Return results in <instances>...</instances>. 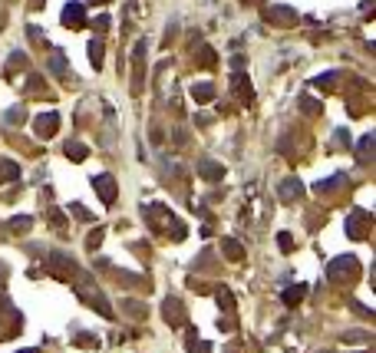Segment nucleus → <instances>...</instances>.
I'll return each instance as SVG.
<instances>
[{
	"mask_svg": "<svg viewBox=\"0 0 376 353\" xmlns=\"http://www.w3.org/2000/svg\"><path fill=\"white\" fill-rule=\"evenodd\" d=\"M356 267H360V264H356V258H337L333 264L327 267V274L333 277V281H337V277H343V274L353 277V274H356Z\"/></svg>",
	"mask_w": 376,
	"mask_h": 353,
	"instance_id": "1",
	"label": "nucleus"
},
{
	"mask_svg": "<svg viewBox=\"0 0 376 353\" xmlns=\"http://www.w3.org/2000/svg\"><path fill=\"white\" fill-rule=\"evenodd\" d=\"M366 228H369V215L366 212H353L350 218H346V231H350L353 238H366Z\"/></svg>",
	"mask_w": 376,
	"mask_h": 353,
	"instance_id": "2",
	"label": "nucleus"
},
{
	"mask_svg": "<svg viewBox=\"0 0 376 353\" xmlns=\"http://www.w3.org/2000/svg\"><path fill=\"white\" fill-rule=\"evenodd\" d=\"M93 185H96V192H99V198H102L106 205H112V202H116V182H112L109 175H96V179H93Z\"/></svg>",
	"mask_w": 376,
	"mask_h": 353,
	"instance_id": "3",
	"label": "nucleus"
},
{
	"mask_svg": "<svg viewBox=\"0 0 376 353\" xmlns=\"http://www.w3.org/2000/svg\"><path fill=\"white\" fill-rule=\"evenodd\" d=\"M53 126H60V112H47V116H40V119H37V129H40L43 135L53 132Z\"/></svg>",
	"mask_w": 376,
	"mask_h": 353,
	"instance_id": "4",
	"label": "nucleus"
},
{
	"mask_svg": "<svg viewBox=\"0 0 376 353\" xmlns=\"http://www.w3.org/2000/svg\"><path fill=\"white\" fill-rule=\"evenodd\" d=\"M63 20H66V27H79L83 24V7H79V4H70V7L63 10Z\"/></svg>",
	"mask_w": 376,
	"mask_h": 353,
	"instance_id": "5",
	"label": "nucleus"
},
{
	"mask_svg": "<svg viewBox=\"0 0 376 353\" xmlns=\"http://www.w3.org/2000/svg\"><path fill=\"white\" fill-rule=\"evenodd\" d=\"M304 294H307L304 284H297V287H287V290H284V304H287V307L300 304V300H304Z\"/></svg>",
	"mask_w": 376,
	"mask_h": 353,
	"instance_id": "6",
	"label": "nucleus"
},
{
	"mask_svg": "<svg viewBox=\"0 0 376 353\" xmlns=\"http://www.w3.org/2000/svg\"><path fill=\"white\" fill-rule=\"evenodd\" d=\"M294 195H300V182H297V179H287V182L281 185V198H284V202H290Z\"/></svg>",
	"mask_w": 376,
	"mask_h": 353,
	"instance_id": "7",
	"label": "nucleus"
},
{
	"mask_svg": "<svg viewBox=\"0 0 376 353\" xmlns=\"http://www.w3.org/2000/svg\"><path fill=\"white\" fill-rule=\"evenodd\" d=\"M50 267H53V274H60V277H70L73 274V264L66 258H53V261H50Z\"/></svg>",
	"mask_w": 376,
	"mask_h": 353,
	"instance_id": "8",
	"label": "nucleus"
},
{
	"mask_svg": "<svg viewBox=\"0 0 376 353\" xmlns=\"http://www.w3.org/2000/svg\"><path fill=\"white\" fill-rule=\"evenodd\" d=\"M66 155H70V158H86V145H79V142H70V145H66Z\"/></svg>",
	"mask_w": 376,
	"mask_h": 353,
	"instance_id": "9",
	"label": "nucleus"
},
{
	"mask_svg": "<svg viewBox=\"0 0 376 353\" xmlns=\"http://www.w3.org/2000/svg\"><path fill=\"white\" fill-rule=\"evenodd\" d=\"M202 172H205V179H221V175H225V168H221V165H202Z\"/></svg>",
	"mask_w": 376,
	"mask_h": 353,
	"instance_id": "10",
	"label": "nucleus"
},
{
	"mask_svg": "<svg viewBox=\"0 0 376 353\" xmlns=\"http://www.w3.org/2000/svg\"><path fill=\"white\" fill-rule=\"evenodd\" d=\"M373 142H376V135H366V139L360 142V158H363V162H366L369 152H373Z\"/></svg>",
	"mask_w": 376,
	"mask_h": 353,
	"instance_id": "11",
	"label": "nucleus"
},
{
	"mask_svg": "<svg viewBox=\"0 0 376 353\" xmlns=\"http://www.w3.org/2000/svg\"><path fill=\"white\" fill-rule=\"evenodd\" d=\"M192 93H195V99H212V96H215V86H195V89H192Z\"/></svg>",
	"mask_w": 376,
	"mask_h": 353,
	"instance_id": "12",
	"label": "nucleus"
},
{
	"mask_svg": "<svg viewBox=\"0 0 376 353\" xmlns=\"http://www.w3.org/2000/svg\"><path fill=\"white\" fill-rule=\"evenodd\" d=\"M89 53H93V66H102V43H89Z\"/></svg>",
	"mask_w": 376,
	"mask_h": 353,
	"instance_id": "13",
	"label": "nucleus"
},
{
	"mask_svg": "<svg viewBox=\"0 0 376 353\" xmlns=\"http://www.w3.org/2000/svg\"><path fill=\"white\" fill-rule=\"evenodd\" d=\"M218 297H221V304H225V310H231V307H235V297H231V290H228V287L218 290Z\"/></svg>",
	"mask_w": 376,
	"mask_h": 353,
	"instance_id": "14",
	"label": "nucleus"
},
{
	"mask_svg": "<svg viewBox=\"0 0 376 353\" xmlns=\"http://www.w3.org/2000/svg\"><path fill=\"white\" fill-rule=\"evenodd\" d=\"M277 244H281V251H290V248H294V238H290L287 231H281V235H277Z\"/></svg>",
	"mask_w": 376,
	"mask_h": 353,
	"instance_id": "15",
	"label": "nucleus"
},
{
	"mask_svg": "<svg viewBox=\"0 0 376 353\" xmlns=\"http://www.w3.org/2000/svg\"><path fill=\"white\" fill-rule=\"evenodd\" d=\"M225 251H228V258H235V261L241 258V248H238L235 241H225Z\"/></svg>",
	"mask_w": 376,
	"mask_h": 353,
	"instance_id": "16",
	"label": "nucleus"
},
{
	"mask_svg": "<svg viewBox=\"0 0 376 353\" xmlns=\"http://www.w3.org/2000/svg\"><path fill=\"white\" fill-rule=\"evenodd\" d=\"M10 228H14V231H27V228H30V218H14Z\"/></svg>",
	"mask_w": 376,
	"mask_h": 353,
	"instance_id": "17",
	"label": "nucleus"
},
{
	"mask_svg": "<svg viewBox=\"0 0 376 353\" xmlns=\"http://www.w3.org/2000/svg\"><path fill=\"white\" fill-rule=\"evenodd\" d=\"M99 241H102V231H93V238H89V248H99Z\"/></svg>",
	"mask_w": 376,
	"mask_h": 353,
	"instance_id": "18",
	"label": "nucleus"
},
{
	"mask_svg": "<svg viewBox=\"0 0 376 353\" xmlns=\"http://www.w3.org/2000/svg\"><path fill=\"white\" fill-rule=\"evenodd\" d=\"M24 353H37V350H24Z\"/></svg>",
	"mask_w": 376,
	"mask_h": 353,
	"instance_id": "19",
	"label": "nucleus"
}]
</instances>
